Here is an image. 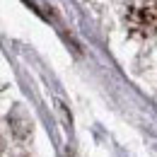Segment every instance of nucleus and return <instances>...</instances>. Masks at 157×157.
I'll list each match as a JSON object with an SVG mask.
<instances>
[{
  "mask_svg": "<svg viewBox=\"0 0 157 157\" xmlns=\"http://www.w3.org/2000/svg\"><path fill=\"white\" fill-rule=\"evenodd\" d=\"M126 24L138 36L157 34V0H128Z\"/></svg>",
  "mask_w": 157,
  "mask_h": 157,
  "instance_id": "obj_1",
  "label": "nucleus"
},
{
  "mask_svg": "<svg viewBox=\"0 0 157 157\" xmlns=\"http://www.w3.org/2000/svg\"><path fill=\"white\" fill-rule=\"evenodd\" d=\"M0 155H2V140H0Z\"/></svg>",
  "mask_w": 157,
  "mask_h": 157,
  "instance_id": "obj_2",
  "label": "nucleus"
}]
</instances>
